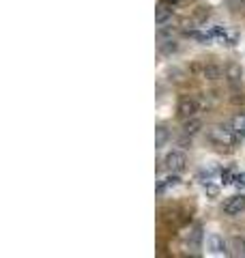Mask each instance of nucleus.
I'll return each instance as SVG.
<instances>
[{
	"instance_id": "obj_1",
	"label": "nucleus",
	"mask_w": 245,
	"mask_h": 258,
	"mask_svg": "<svg viewBox=\"0 0 245 258\" xmlns=\"http://www.w3.org/2000/svg\"><path fill=\"white\" fill-rule=\"evenodd\" d=\"M209 140L217 144V147H234L236 144V134L230 127H211L209 129Z\"/></svg>"
},
{
	"instance_id": "obj_2",
	"label": "nucleus",
	"mask_w": 245,
	"mask_h": 258,
	"mask_svg": "<svg viewBox=\"0 0 245 258\" xmlns=\"http://www.w3.org/2000/svg\"><path fill=\"white\" fill-rule=\"evenodd\" d=\"M196 112H198V103H196V99H192V97H181V99H178L176 114L181 116L183 120L196 116Z\"/></svg>"
},
{
	"instance_id": "obj_3",
	"label": "nucleus",
	"mask_w": 245,
	"mask_h": 258,
	"mask_svg": "<svg viewBox=\"0 0 245 258\" xmlns=\"http://www.w3.org/2000/svg\"><path fill=\"white\" fill-rule=\"evenodd\" d=\"M185 164H187V157H185V153H181V151H170L168 155H166L168 170L181 172V170H185Z\"/></svg>"
},
{
	"instance_id": "obj_4",
	"label": "nucleus",
	"mask_w": 245,
	"mask_h": 258,
	"mask_svg": "<svg viewBox=\"0 0 245 258\" xmlns=\"http://www.w3.org/2000/svg\"><path fill=\"white\" fill-rule=\"evenodd\" d=\"M241 211H245V194H236V196H230L224 203V213L226 215H239Z\"/></svg>"
},
{
	"instance_id": "obj_5",
	"label": "nucleus",
	"mask_w": 245,
	"mask_h": 258,
	"mask_svg": "<svg viewBox=\"0 0 245 258\" xmlns=\"http://www.w3.org/2000/svg\"><path fill=\"white\" fill-rule=\"evenodd\" d=\"M194 71L200 74V78H207V80H217L222 76V69L213 62H202V64H194Z\"/></svg>"
},
{
	"instance_id": "obj_6",
	"label": "nucleus",
	"mask_w": 245,
	"mask_h": 258,
	"mask_svg": "<svg viewBox=\"0 0 245 258\" xmlns=\"http://www.w3.org/2000/svg\"><path fill=\"white\" fill-rule=\"evenodd\" d=\"M207 245H209V249H211L213 254H228L226 241L219 237V235H211V237L207 239Z\"/></svg>"
},
{
	"instance_id": "obj_7",
	"label": "nucleus",
	"mask_w": 245,
	"mask_h": 258,
	"mask_svg": "<svg viewBox=\"0 0 245 258\" xmlns=\"http://www.w3.org/2000/svg\"><path fill=\"white\" fill-rule=\"evenodd\" d=\"M224 76L228 78V82H239V80L243 78V69H241V64H234V62H230L228 67L224 69Z\"/></svg>"
},
{
	"instance_id": "obj_8",
	"label": "nucleus",
	"mask_w": 245,
	"mask_h": 258,
	"mask_svg": "<svg viewBox=\"0 0 245 258\" xmlns=\"http://www.w3.org/2000/svg\"><path fill=\"white\" fill-rule=\"evenodd\" d=\"M200 129H202V123L196 116L185 118V123H183V134L185 136H194V134H198Z\"/></svg>"
},
{
	"instance_id": "obj_9",
	"label": "nucleus",
	"mask_w": 245,
	"mask_h": 258,
	"mask_svg": "<svg viewBox=\"0 0 245 258\" xmlns=\"http://www.w3.org/2000/svg\"><path fill=\"white\" fill-rule=\"evenodd\" d=\"M170 20H172V11L166 9V7H159V9L155 11V24H157V26H163V24H168Z\"/></svg>"
},
{
	"instance_id": "obj_10",
	"label": "nucleus",
	"mask_w": 245,
	"mask_h": 258,
	"mask_svg": "<svg viewBox=\"0 0 245 258\" xmlns=\"http://www.w3.org/2000/svg\"><path fill=\"white\" fill-rule=\"evenodd\" d=\"M230 127L234 129V134H236V136L245 138V114H236V116H232Z\"/></svg>"
},
{
	"instance_id": "obj_11",
	"label": "nucleus",
	"mask_w": 245,
	"mask_h": 258,
	"mask_svg": "<svg viewBox=\"0 0 245 258\" xmlns=\"http://www.w3.org/2000/svg\"><path fill=\"white\" fill-rule=\"evenodd\" d=\"M230 245H232V249H234V256H245V239H239V237H234L232 241H230Z\"/></svg>"
},
{
	"instance_id": "obj_12",
	"label": "nucleus",
	"mask_w": 245,
	"mask_h": 258,
	"mask_svg": "<svg viewBox=\"0 0 245 258\" xmlns=\"http://www.w3.org/2000/svg\"><path fill=\"white\" fill-rule=\"evenodd\" d=\"M178 181H181V179H178V176H168L166 181L157 185V194H163V191H166L168 187H174V185H178Z\"/></svg>"
},
{
	"instance_id": "obj_13",
	"label": "nucleus",
	"mask_w": 245,
	"mask_h": 258,
	"mask_svg": "<svg viewBox=\"0 0 245 258\" xmlns=\"http://www.w3.org/2000/svg\"><path fill=\"white\" fill-rule=\"evenodd\" d=\"M155 132H157V140H155V147L161 149L163 144H166V140H168V132H166V129H163V127H157V129H155Z\"/></svg>"
},
{
	"instance_id": "obj_14",
	"label": "nucleus",
	"mask_w": 245,
	"mask_h": 258,
	"mask_svg": "<svg viewBox=\"0 0 245 258\" xmlns=\"http://www.w3.org/2000/svg\"><path fill=\"white\" fill-rule=\"evenodd\" d=\"M234 185L236 187H245V172H241V174H234Z\"/></svg>"
},
{
	"instance_id": "obj_15",
	"label": "nucleus",
	"mask_w": 245,
	"mask_h": 258,
	"mask_svg": "<svg viewBox=\"0 0 245 258\" xmlns=\"http://www.w3.org/2000/svg\"><path fill=\"white\" fill-rule=\"evenodd\" d=\"M222 181H224V185H226V183H234L232 172H230V170H224V172H222Z\"/></svg>"
},
{
	"instance_id": "obj_16",
	"label": "nucleus",
	"mask_w": 245,
	"mask_h": 258,
	"mask_svg": "<svg viewBox=\"0 0 245 258\" xmlns=\"http://www.w3.org/2000/svg\"><path fill=\"white\" fill-rule=\"evenodd\" d=\"M207 194H209V196H211V198H215V196H217V194H219V189L215 187V185H207Z\"/></svg>"
},
{
	"instance_id": "obj_17",
	"label": "nucleus",
	"mask_w": 245,
	"mask_h": 258,
	"mask_svg": "<svg viewBox=\"0 0 245 258\" xmlns=\"http://www.w3.org/2000/svg\"><path fill=\"white\" fill-rule=\"evenodd\" d=\"M163 3H168V5H174V3H178V0H163Z\"/></svg>"
},
{
	"instance_id": "obj_18",
	"label": "nucleus",
	"mask_w": 245,
	"mask_h": 258,
	"mask_svg": "<svg viewBox=\"0 0 245 258\" xmlns=\"http://www.w3.org/2000/svg\"><path fill=\"white\" fill-rule=\"evenodd\" d=\"M243 3H245V0H243Z\"/></svg>"
}]
</instances>
